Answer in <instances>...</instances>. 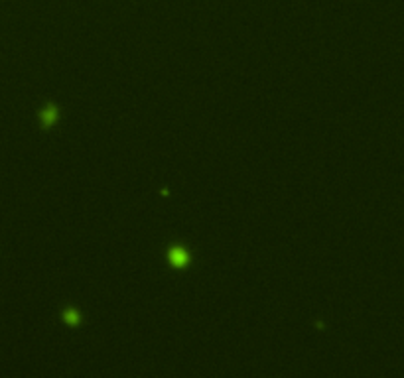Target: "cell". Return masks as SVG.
<instances>
[{
    "label": "cell",
    "mask_w": 404,
    "mask_h": 378,
    "mask_svg": "<svg viewBox=\"0 0 404 378\" xmlns=\"http://www.w3.org/2000/svg\"><path fill=\"white\" fill-rule=\"evenodd\" d=\"M170 262H172L176 268H183V266H187L190 256H187V252H185L181 246H176V248L170 250Z\"/></svg>",
    "instance_id": "6da1fadb"
},
{
    "label": "cell",
    "mask_w": 404,
    "mask_h": 378,
    "mask_svg": "<svg viewBox=\"0 0 404 378\" xmlns=\"http://www.w3.org/2000/svg\"><path fill=\"white\" fill-rule=\"evenodd\" d=\"M42 114H44V124H45V126L53 124L56 117H58V112H56V106H47V108H45Z\"/></svg>",
    "instance_id": "7a4b0ae2"
},
{
    "label": "cell",
    "mask_w": 404,
    "mask_h": 378,
    "mask_svg": "<svg viewBox=\"0 0 404 378\" xmlns=\"http://www.w3.org/2000/svg\"><path fill=\"white\" fill-rule=\"evenodd\" d=\"M65 319H67L69 323H77V321H79V315H77V311H73V309H69V311L65 313Z\"/></svg>",
    "instance_id": "3957f363"
}]
</instances>
